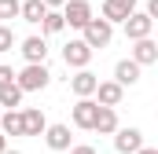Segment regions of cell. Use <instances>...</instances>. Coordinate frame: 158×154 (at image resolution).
Segmentation results:
<instances>
[{
    "label": "cell",
    "instance_id": "obj_1",
    "mask_svg": "<svg viewBox=\"0 0 158 154\" xmlns=\"http://www.w3.org/2000/svg\"><path fill=\"white\" fill-rule=\"evenodd\" d=\"M15 84H19L22 92H40V88L52 84V70H48L44 63H26V66L15 74Z\"/></svg>",
    "mask_w": 158,
    "mask_h": 154
},
{
    "label": "cell",
    "instance_id": "obj_2",
    "mask_svg": "<svg viewBox=\"0 0 158 154\" xmlns=\"http://www.w3.org/2000/svg\"><path fill=\"white\" fill-rule=\"evenodd\" d=\"M81 40L96 51V48H107L110 40H114V22H107V18H88L85 26H81Z\"/></svg>",
    "mask_w": 158,
    "mask_h": 154
},
{
    "label": "cell",
    "instance_id": "obj_3",
    "mask_svg": "<svg viewBox=\"0 0 158 154\" xmlns=\"http://www.w3.org/2000/svg\"><path fill=\"white\" fill-rule=\"evenodd\" d=\"M125 40H140V37H151V30H155V18L147 15V11H132L125 22Z\"/></svg>",
    "mask_w": 158,
    "mask_h": 154
},
{
    "label": "cell",
    "instance_id": "obj_4",
    "mask_svg": "<svg viewBox=\"0 0 158 154\" xmlns=\"http://www.w3.org/2000/svg\"><path fill=\"white\" fill-rule=\"evenodd\" d=\"M59 11H63L66 26H74V30H81V26H85V22L92 18V4H88V0H66V4L59 7Z\"/></svg>",
    "mask_w": 158,
    "mask_h": 154
},
{
    "label": "cell",
    "instance_id": "obj_5",
    "mask_svg": "<svg viewBox=\"0 0 158 154\" xmlns=\"http://www.w3.org/2000/svg\"><path fill=\"white\" fill-rule=\"evenodd\" d=\"M63 63H66V66H74V70L88 66V63H92V48H88L81 37L70 40V44H63Z\"/></svg>",
    "mask_w": 158,
    "mask_h": 154
},
{
    "label": "cell",
    "instance_id": "obj_6",
    "mask_svg": "<svg viewBox=\"0 0 158 154\" xmlns=\"http://www.w3.org/2000/svg\"><path fill=\"white\" fill-rule=\"evenodd\" d=\"M110 136H114V151L118 154H132V151L143 147V132H140V128H121L118 125Z\"/></svg>",
    "mask_w": 158,
    "mask_h": 154
},
{
    "label": "cell",
    "instance_id": "obj_7",
    "mask_svg": "<svg viewBox=\"0 0 158 154\" xmlns=\"http://www.w3.org/2000/svg\"><path fill=\"white\" fill-rule=\"evenodd\" d=\"M92 95H96V103H99V107H121V99H125V88H121L118 81H99Z\"/></svg>",
    "mask_w": 158,
    "mask_h": 154
},
{
    "label": "cell",
    "instance_id": "obj_8",
    "mask_svg": "<svg viewBox=\"0 0 158 154\" xmlns=\"http://www.w3.org/2000/svg\"><path fill=\"white\" fill-rule=\"evenodd\" d=\"M44 143L52 147V151H70V143H74V136H70V125H44Z\"/></svg>",
    "mask_w": 158,
    "mask_h": 154
},
{
    "label": "cell",
    "instance_id": "obj_9",
    "mask_svg": "<svg viewBox=\"0 0 158 154\" xmlns=\"http://www.w3.org/2000/svg\"><path fill=\"white\" fill-rule=\"evenodd\" d=\"M96 107H99V103H96L92 95H81L77 103H74V125H77V128H85V132H92V117H96Z\"/></svg>",
    "mask_w": 158,
    "mask_h": 154
},
{
    "label": "cell",
    "instance_id": "obj_10",
    "mask_svg": "<svg viewBox=\"0 0 158 154\" xmlns=\"http://www.w3.org/2000/svg\"><path fill=\"white\" fill-rule=\"evenodd\" d=\"M140 0H103V18L107 22H125L132 11H136Z\"/></svg>",
    "mask_w": 158,
    "mask_h": 154
},
{
    "label": "cell",
    "instance_id": "obj_11",
    "mask_svg": "<svg viewBox=\"0 0 158 154\" xmlns=\"http://www.w3.org/2000/svg\"><path fill=\"white\" fill-rule=\"evenodd\" d=\"M132 63H140V66H155V63H158V44L151 37L132 40Z\"/></svg>",
    "mask_w": 158,
    "mask_h": 154
},
{
    "label": "cell",
    "instance_id": "obj_12",
    "mask_svg": "<svg viewBox=\"0 0 158 154\" xmlns=\"http://www.w3.org/2000/svg\"><path fill=\"white\" fill-rule=\"evenodd\" d=\"M96 84H99V77L92 74V70H88V66H81L77 74L70 77V92H74V95H92V92H96Z\"/></svg>",
    "mask_w": 158,
    "mask_h": 154
},
{
    "label": "cell",
    "instance_id": "obj_13",
    "mask_svg": "<svg viewBox=\"0 0 158 154\" xmlns=\"http://www.w3.org/2000/svg\"><path fill=\"white\" fill-rule=\"evenodd\" d=\"M114 128H118V110H114V107H96L92 132H99V136H110Z\"/></svg>",
    "mask_w": 158,
    "mask_h": 154
},
{
    "label": "cell",
    "instance_id": "obj_14",
    "mask_svg": "<svg viewBox=\"0 0 158 154\" xmlns=\"http://www.w3.org/2000/svg\"><path fill=\"white\" fill-rule=\"evenodd\" d=\"M19 51H22L26 63H44V59H48V40H44V33H40V37H26Z\"/></svg>",
    "mask_w": 158,
    "mask_h": 154
},
{
    "label": "cell",
    "instance_id": "obj_15",
    "mask_svg": "<svg viewBox=\"0 0 158 154\" xmlns=\"http://www.w3.org/2000/svg\"><path fill=\"white\" fill-rule=\"evenodd\" d=\"M19 114H22V136H40V132H44V125H48L44 110L26 107V110H19Z\"/></svg>",
    "mask_w": 158,
    "mask_h": 154
},
{
    "label": "cell",
    "instance_id": "obj_16",
    "mask_svg": "<svg viewBox=\"0 0 158 154\" xmlns=\"http://www.w3.org/2000/svg\"><path fill=\"white\" fill-rule=\"evenodd\" d=\"M140 70H143L140 63H132V59H121L118 66H114V81H118L121 88H132V84L140 81Z\"/></svg>",
    "mask_w": 158,
    "mask_h": 154
},
{
    "label": "cell",
    "instance_id": "obj_17",
    "mask_svg": "<svg viewBox=\"0 0 158 154\" xmlns=\"http://www.w3.org/2000/svg\"><path fill=\"white\" fill-rule=\"evenodd\" d=\"M44 0H19V18L22 22H30V26H37L40 18H44Z\"/></svg>",
    "mask_w": 158,
    "mask_h": 154
},
{
    "label": "cell",
    "instance_id": "obj_18",
    "mask_svg": "<svg viewBox=\"0 0 158 154\" xmlns=\"http://www.w3.org/2000/svg\"><path fill=\"white\" fill-rule=\"evenodd\" d=\"M37 26H40V33H63V30H66V18H63V11H59V7H48V11H44V18H40Z\"/></svg>",
    "mask_w": 158,
    "mask_h": 154
},
{
    "label": "cell",
    "instance_id": "obj_19",
    "mask_svg": "<svg viewBox=\"0 0 158 154\" xmlns=\"http://www.w3.org/2000/svg\"><path fill=\"white\" fill-rule=\"evenodd\" d=\"M22 95H26V92H22L15 81H11V84H4V88H0V107L15 110V107H22Z\"/></svg>",
    "mask_w": 158,
    "mask_h": 154
},
{
    "label": "cell",
    "instance_id": "obj_20",
    "mask_svg": "<svg viewBox=\"0 0 158 154\" xmlns=\"http://www.w3.org/2000/svg\"><path fill=\"white\" fill-rule=\"evenodd\" d=\"M0 132H4V136H22V114H19V110L0 114Z\"/></svg>",
    "mask_w": 158,
    "mask_h": 154
},
{
    "label": "cell",
    "instance_id": "obj_21",
    "mask_svg": "<svg viewBox=\"0 0 158 154\" xmlns=\"http://www.w3.org/2000/svg\"><path fill=\"white\" fill-rule=\"evenodd\" d=\"M19 18V0H0V22Z\"/></svg>",
    "mask_w": 158,
    "mask_h": 154
},
{
    "label": "cell",
    "instance_id": "obj_22",
    "mask_svg": "<svg viewBox=\"0 0 158 154\" xmlns=\"http://www.w3.org/2000/svg\"><path fill=\"white\" fill-rule=\"evenodd\" d=\"M11 48H15V33H11V26H4V22H0V55H4V51H11Z\"/></svg>",
    "mask_w": 158,
    "mask_h": 154
},
{
    "label": "cell",
    "instance_id": "obj_23",
    "mask_svg": "<svg viewBox=\"0 0 158 154\" xmlns=\"http://www.w3.org/2000/svg\"><path fill=\"white\" fill-rule=\"evenodd\" d=\"M11 81H15V70H11V66H0V88L11 84Z\"/></svg>",
    "mask_w": 158,
    "mask_h": 154
},
{
    "label": "cell",
    "instance_id": "obj_24",
    "mask_svg": "<svg viewBox=\"0 0 158 154\" xmlns=\"http://www.w3.org/2000/svg\"><path fill=\"white\" fill-rule=\"evenodd\" d=\"M66 154H96V147H88V143H77V147H74V143H70Z\"/></svg>",
    "mask_w": 158,
    "mask_h": 154
},
{
    "label": "cell",
    "instance_id": "obj_25",
    "mask_svg": "<svg viewBox=\"0 0 158 154\" xmlns=\"http://www.w3.org/2000/svg\"><path fill=\"white\" fill-rule=\"evenodd\" d=\"M143 11H147L151 18H158V0H147V7H143Z\"/></svg>",
    "mask_w": 158,
    "mask_h": 154
},
{
    "label": "cell",
    "instance_id": "obj_26",
    "mask_svg": "<svg viewBox=\"0 0 158 154\" xmlns=\"http://www.w3.org/2000/svg\"><path fill=\"white\" fill-rule=\"evenodd\" d=\"M66 0H44V7H63Z\"/></svg>",
    "mask_w": 158,
    "mask_h": 154
},
{
    "label": "cell",
    "instance_id": "obj_27",
    "mask_svg": "<svg viewBox=\"0 0 158 154\" xmlns=\"http://www.w3.org/2000/svg\"><path fill=\"white\" fill-rule=\"evenodd\" d=\"M132 154H158L155 147H140V151H132Z\"/></svg>",
    "mask_w": 158,
    "mask_h": 154
},
{
    "label": "cell",
    "instance_id": "obj_28",
    "mask_svg": "<svg viewBox=\"0 0 158 154\" xmlns=\"http://www.w3.org/2000/svg\"><path fill=\"white\" fill-rule=\"evenodd\" d=\"M4 147H7V136H4V132H0V151H4Z\"/></svg>",
    "mask_w": 158,
    "mask_h": 154
},
{
    "label": "cell",
    "instance_id": "obj_29",
    "mask_svg": "<svg viewBox=\"0 0 158 154\" xmlns=\"http://www.w3.org/2000/svg\"><path fill=\"white\" fill-rule=\"evenodd\" d=\"M0 154H22V151H7V147H4V151H0Z\"/></svg>",
    "mask_w": 158,
    "mask_h": 154
}]
</instances>
